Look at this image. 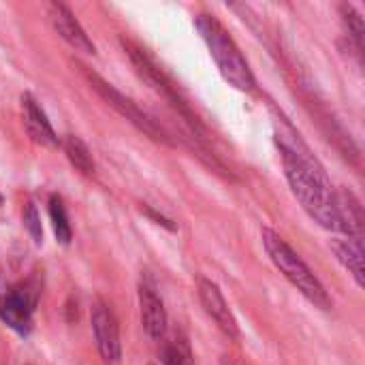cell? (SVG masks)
I'll return each mask as SVG.
<instances>
[{
    "label": "cell",
    "instance_id": "cell-1",
    "mask_svg": "<svg viewBox=\"0 0 365 365\" xmlns=\"http://www.w3.org/2000/svg\"><path fill=\"white\" fill-rule=\"evenodd\" d=\"M276 145L282 154L287 182L304 207V212L323 229L346 233L338 207V195L317 156L310 152L302 135L291 126L282 113L276 118Z\"/></svg>",
    "mask_w": 365,
    "mask_h": 365
},
{
    "label": "cell",
    "instance_id": "cell-2",
    "mask_svg": "<svg viewBox=\"0 0 365 365\" xmlns=\"http://www.w3.org/2000/svg\"><path fill=\"white\" fill-rule=\"evenodd\" d=\"M195 26H197L203 43L207 45L225 81H229L233 88H237L242 92H252L257 88V79H255L250 64L246 62L242 49L233 41V36L227 32V28L214 15H207V13L197 15Z\"/></svg>",
    "mask_w": 365,
    "mask_h": 365
},
{
    "label": "cell",
    "instance_id": "cell-3",
    "mask_svg": "<svg viewBox=\"0 0 365 365\" xmlns=\"http://www.w3.org/2000/svg\"><path fill=\"white\" fill-rule=\"evenodd\" d=\"M261 240L265 246V252L269 255L272 263L278 267V272L317 308L321 310H329L331 308V299L325 291V287L321 284V280L312 274V269L304 263V259L289 246V242L278 235L274 229L265 227L261 231Z\"/></svg>",
    "mask_w": 365,
    "mask_h": 365
},
{
    "label": "cell",
    "instance_id": "cell-4",
    "mask_svg": "<svg viewBox=\"0 0 365 365\" xmlns=\"http://www.w3.org/2000/svg\"><path fill=\"white\" fill-rule=\"evenodd\" d=\"M120 43H122L124 51L128 53V58H130V62H133L137 75H139L156 94H160V96L178 111V115L188 124L190 135H192L197 141H203V139H205V137H203V133H205V130H203V124L199 122V118L195 115V111L190 109V105L186 103V98L180 94L178 86H173V81L156 66V62H154L139 45H135V43H130V41H126V38H120Z\"/></svg>",
    "mask_w": 365,
    "mask_h": 365
},
{
    "label": "cell",
    "instance_id": "cell-5",
    "mask_svg": "<svg viewBox=\"0 0 365 365\" xmlns=\"http://www.w3.org/2000/svg\"><path fill=\"white\" fill-rule=\"evenodd\" d=\"M81 73H83V77L88 79V83L92 86V90L111 107V109H115L124 120H128L135 128H139L143 135H148L152 141H158V143H165V145H175V141L171 139V135L150 115V113H145L143 109H139L137 107V103L133 101V98H128V96H124L120 90H115L109 81H105L101 75H96V73H92L88 66H81Z\"/></svg>",
    "mask_w": 365,
    "mask_h": 365
},
{
    "label": "cell",
    "instance_id": "cell-6",
    "mask_svg": "<svg viewBox=\"0 0 365 365\" xmlns=\"http://www.w3.org/2000/svg\"><path fill=\"white\" fill-rule=\"evenodd\" d=\"M38 293V287L28 280L0 297V319L19 336H28L32 329V312L36 308Z\"/></svg>",
    "mask_w": 365,
    "mask_h": 365
},
{
    "label": "cell",
    "instance_id": "cell-7",
    "mask_svg": "<svg viewBox=\"0 0 365 365\" xmlns=\"http://www.w3.org/2000/svg\"><path fill=\"white\" fill-rule=\"evenodd\" d=\"M92 331L103 361L107 365L122 364V342H120L118 321L113 312L101 302L92 308Z\"/></svg>",
    "mask_w": 365,
    "mask_h": 365
},
{
    "label": "cell",
    "instance_id": "cell-8",
    "mask_svg": "<svg viewBox=\"0 0 365 365\" xmlns=\"http://www.w3.org/2000/svg\"><path fill=\"white\" fill-rule=\"evenodd\" d=\"M197 291H199V302L205 310V314L218 325V329L229 336L231 340H237L240 338V329H237V323L229 310V304L225 302L220 289L216 282L207 280V278H199V284H197Z\"/></svg>",
    "mask_w": 365,
    "mask_h": 365
},
{
    "label": "cell",
    "instance_id": "cell-9",
    "mask_svg": "<svg viewBox=\"0 0 365 365\" xmlns=\"http://www.w3.org/2000/svg\"><path fill=\"white\" fill-rule=\"evenodd\" d=\"M49 19L56 28V32L75 49V51H81V53H96V47L94 43L90 41V36L86 34V30L81 28V24L75 19L73 11L62 4V2H51L49 4Z\"/></svg>",
    "mask_w": 365,
    "mask_h": 365
},
{
    "label": "cell",
    "instance_id": "cell-10",
    "mask_svg": "<svg viewBox=\"0 0 365 365\" xmlns=\"http://www.w3.org/2000/svg\"><path fill=\"white\" fill-rule=\"evenodd\" d=\"M139 310L145 334L152 340H163L167 334V312L163 299L156 295V289L150 282L139 284Z\"/></svg>",
    "mask_w": 365,
    "mask_h": 365
},
{
    "label": "cell",
    "instance_id": "cell-11",
    "mask_svg": "<svg viewBox=\"0 0 365 365\" xmlns=\"http://www.w3.org/2000/svg\"><path fill=\"white\" fill-rule=\"evenodd\" d=\"M21 111H24V126H26L28 137L43 148H58V137H56L45 111L38 107V103L28 92L21 94Z\"/></svg>",
    "mask_w": 365,
    "mask_h": 365
},
{
    "label": "cell",
    "instance_id": "cell-12",
    "mask_svg": "<svg viewBox=\"0 0 365 365\" xmlns=\"http://www.w3.org/2000/svg\"><path fill=\"white\" fill-rule=\"evenodd\" d=\"M331 252L340 261V265L355 278V282L365 287V250L361 237H338L329 244Z\"/></svg>",
    "mask_w": 365,
    "mask_h": 365
},
{
    "label": "cell",
    "instance_id": "cell-13",
    "mask_svg": "<svg viewBox=\"0 0 365 365\" xmlns=\"http://www.w3.org/2000/svg\"><path fill=\"white\" fill-rule=\"evenodd\" d=\"M62 150L68 158V163L83 175H94L96 165L92 158V152L88 150V145L77 137V135H64L62 139Z\"/></svg>",
    "mask_w": 365,
    "mask_h": 365
},
{
    "label": "cell",
    "instance_id": "cell-14",
    "mask_svg": "<svg viewBox=\"0 0 365 365\" xmlns=\"http://www.w3.org/2000/svg\"><path fill=\"white\" fill-rule=\"evenodd\" d=\"M49 216H51V225H53V233H56L58 242L62 246H68L71 237H73V229H71V222L66 216V207L58 195H51V199H49Z\"/></svg>",
    "mask_w": 365,
    "mask_h": 365
},
{
    "label": "cell",
    "instance_id": "cell-15",
    "mask_svg": "<svg viewBox=\"0 0 365 365\" xmlns=\"http://www.w3.org/2000/svg\"><path fill=\"white\" fill-rule=\"evenodd\" d=\"M340 15H342V21L346 26V32L349 36L353 38L355 47H357V53L361 56L364 53V41H365V28H364V17L357 13V9L353 4H340Z\"/></svg>",
    "mask_w": 365,
    "mask_h": 365
},
{
    "label": "cell",
    "instance_id": "cell-16",
    "mask_svg": "<svg viewBox=\"0 0 365 365\" xmlns=\"http://www.w3.org/2000/svg\"><path fill=\"white\" fill-rule=\"evenodd\" d=\"M163 364L165 365H192V353L186 342V338L175 336L163 346Z\"/></svg>",
    "mask_w": 365,
    "mask_h": 365
},
{
    "label": "cell",
    "instance_id": "cell-17",
    "mask_svg": "<svg viewBox=\"0 0 365 365\" xmlns=\"http://www.w3.org/2000/svg\"><path fill=\"white\" fill-rule=\"evenodd\" d=\"M24 227L26 231L30 233V237L34 240V244H43V227H41V216H38V210L32 201L26 203L24 207Z\"/></svg>",
    "mask_w": 365,
    "mask_h": 365
},
{
    "label": "cell",
    "instance_id": "cell-18",
    "mask_svg": "<svg viewBox=\"0 0 365 365\" xmlns=\"http://www.w3.org/2000/svg\"><path fill=\"white\" fill-rule=\"evenodd\" d=\"M141 212H143V214H145L148 218H152V220H154L156 225H160V227H165L167 231H171V233H175V231H178V227L173 225V220H169V218H165L163 214H158V212H154V210H152L150 205H143V207H141Z\"/></svg>",
    "mask_w": 365,
    "mask_h": 365
},
{
    "label": "cell",
    "instance_id": "cell-19",
    "mask_svg": "<svg viewBox=\"0 0 365 365\" xmlns=\"http://www.w3.org/2000/svg\"><path fill=\"white\" fill-rule=\"evenodd\" d=\"M0 203H2V195H0Z\"/></svg>",
    "mask_w": 365,
    "mask_h": 365
}]
</instances>
